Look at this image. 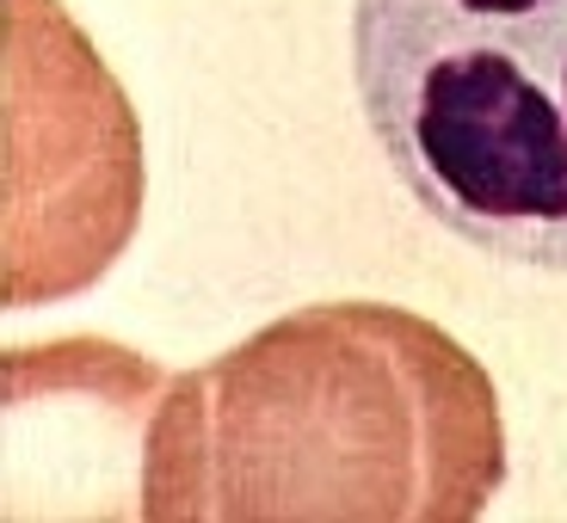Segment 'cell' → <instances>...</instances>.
Instances as JSON below:
<instances>
[{
    "instance_id": "2",
    "label": "cell",
    "mask_w": 567,
    "mask_h": 523,
    "mask_svg": "<svg viewBox=\"0 0 567 523\" xmlns=\"http://www.w3.org/2000/svg\"><path fill=\"white\" fill-rule=\"evenodd\" d=\"M352 81L444 234L567 278V0H352Z\"/></svg>"
},
{
    "instance_id": "4",
    "label": "cell",
    "mask_w": 567,
    "mask_h": 523,
    "mask_svg": "<svg viewBox=\"0 0 567 523\" xmlns=\"http://www.w3.org/2000/svg\"><path fill=\"white\" fill-rule=\"evenodd\" d=\"M167 383L161 364L105 339L7 352V493H56L43 499L50 517H142L136 499H124V462L142 468Z\"/></svg>"
},
{
    "instance_id": "1",
    "label": "cell",
    "mask_w": 567,
    "mask_h": 523,
    "mask_svg": "<svg viewBox=\"0 0 567 523\" xmlns=\"http://www.w3.org/2000/svg\"><path fill=\"white\" fill-rule=\"evenodd\" d=\"M506 419L468 345L395 302H315L173 376L142 443L148 523H468Z\"/></svg>"
},
{
    "instance_id": "3",
    "label": "cell",
    "mask_w": 567,
    "mask_h": 523,
    "mask_svg": "<svg viewBox=\"0 0 567 523\" xmlns=\"http://www.w3.org/2000/svg\"><path fill=\"white\" fill-rule=\"evenodd\" d=\"M0 302L81 296L142 222V129L62 0H0Z\"/></svg>"
}]
</instances>
